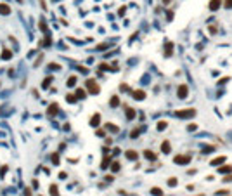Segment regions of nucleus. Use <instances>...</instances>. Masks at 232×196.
Returning a JSON list of instances; mask_svg holds the SVG:
<instances>
[{
    "mask_svg": "<svg viewBox=\"0 0 232 196\" xmlns=\"http://www.w3.org/2000/svg\"><path fill=\"white\" fill-rule=\"evenodd\" d=\"M85 85H87V90L90 92V94H99V85H97V82L94 80V78H90V80H87L85 82Z\"/></svg>",
    "mask_w": 232,
    "mask_h": 196,
    "instance_id": "obj_1",
    "label": "nucleus"
},
{
    "mask_svg": "<svg viewBox=\"0 0 232 196\" xmlns=\"http://www.w3.org/2000/svg\"><path fill=\"white\" fill-rule=\"evenodd\" d=\"M196 111L194 109H182V111H175V116L179 118H190V116H194Z\"/></svg>",
    "mask_w": 232,
    "mask_h": 196,
    "instance_id": "obj_2",
    "label": "nucleus"
},
{
    "mask_svg": "<svg viewBox=\"0 0 232 196\" xmlns=\"http://www.w3.org/2000/svg\"><path fill=\"white\" fill-rule=\"evenodd\" d=\"M189 161H190V156L189 154H185V156H175V163H179V165H185Z\"/></svg>",
    "mask_w": 232,
    "mask_h": 196,
    "instance_id": "obj_3",
    "label": "nucleus"
},
{
    "mask_svg": "<svg viewBox=\"0 0 232 196\" xmlns=\"http://www.w3.org/2000/svg\"><path fill=\"white\" fill-rule=\"evenodd\" d=\"M187 92H189V89H187V85H180L179 87V97H180V99H185V97H187Z\"/></svg>",
    "mask_w": 232,
    "mask_h": 196,
    "instance_id": "obj_4",
    "label": "nucleus"
},
{
    "mask_svg": "<svg viewBox=\"0 0 232 196\" xmlns=\"http://www.w3.org/2000/svg\"><path fill=\"white\" fill-rule=\"evenodd\" d=\"M99 123H101V115L95 113L92 118H90V125H92V127H99Z\"/></svg>",
    "mask_w": 232,
    "mask_h": 196,
    "instance_id": "obj_5",
    "label": "nucleus"
},
{
    "mask_svg": "<svg viewBox=\"0 0 232 196\" xmlns=\"http://www.w3.org/2000/svg\"><path fill=\"white\" fill-rule=\"evenodd\" d=\"M132 95H133V99L142 101L144 97H146V92H144V90H133V92H132Z\"/></svg>",
    "mask_w": 232,
    "mask_h": 196,
    "instance_id": "obj_6",
    "label": "nucleus"
},
{
    "mask_svg": "<svg viewBox=\"0 0 232 196\" xmlns=\"http://www.w3.org/2000/svg\"><path fill=\"white\" fill-rule=\"evenodd\" d=\"M57 109H59V104H55V103H52L49 108H47V113L50 115V116H54L55 113H57Z\"/></svg>",
    "mask_w": 232,
    "mask_h": 196,
    "instance_id": "obj_7",
    "label": "nucleus"
},
{
    "mask_svg": "<svg viewBox=\"0 0 232 196\" xmlns=\"http://www.w3.org/2000/svg\"><path fill=\"white\" fill-rule=\"evenodd\" d=\"M0 14L2 16H9L11 14V7L7 4H0Z\"/></svg>",
    "mask_w": 232,
    "mask_h": 196,
    "instance_id": "obj_8",
    "label": "nucleus"
},
{
    "mask_svg": "<svg viewBox=\"0 0 232 196\" xmlns=\"http://www.w3.org/2000/svg\"><path fill=\"white\" fill-rule=\"evenodd\" d=\"M171 52H173V44H171V42H166V45H165V54H166V57H170Z\"/></svg>",
    "mask_w": 232,
    "mask_h": 196,
    "instance_id": "obj_9",
    "label": "nucleus"
},
{
    "mask_svg": "<svg viewBox=\"0 0 232 196\" xmlns=\"http://www.w3.org/2000/svg\"><path fill=\"white\" fill-rule=\"evenodd\" d=\"M76 82H78L76 75H71V76L68 78V83H66V85H68V87H74V85H76Z\"/></svg>",
    "mask_w": 232,
    "mask_h": 196,
    "instance_id": "obj_10",
    "label": "nucleus"
},
{
    "mask_svg": "<svg viewBox=\"0 0 232 196\" xmlns=\"http://www.w3.org/2000/svg\"><path fill=\"white\" fill-rule=\"evenodd\" d=\"M11 57H12V52H11L9 49H4V50H2V59H5V61H9V59H11Z\"/></svg>",
    "mask_w": 232,
    "mask_h": 196,
    "instance_id": "obj_11",
    "label": "nucleus"
},
{
    "mask_svg": "<svg viewBox=\"0 0 232 196\" xmlns=\"http://www.w3.org/2000/svg\"><path fill=\"white\" fill-rule=\"evenodd\" d=\"M118 104H120V97H116V95H114V97H111V101H109V106H111V108H116Z\"/></svg>",
    "mask_w": 232,
    "mask_h": 196,
    "instance_id": "obj_12",
    "label": "nucleus"
},
{
    "mask_svg": "<svg viewBox=\"0 0 232 196\" xmlns=\"http://www.w3.org/2000/svg\"><path fill=\"white\" fill-rule=\"evenodd\" d=\"M127 158L128 160H137V153H135L133 149H128L127 151Z\"/></svg>",
    "mask_w": 232,
    "mask_h": 196,
    "instance_id": "obj_13",
    "label": "nucleus"
},
{
    "mask_svg": "<svg viewBox=\"0 0 232 196\" xmlns=\"http://www.w3.org/2000/svg\"><path fill=\"white\" fill-rule=\"evenodd\" d=\"M127 118H128V120H133V118H135V109L127 108Z\"/></svg>",
    "mask_w": 232,
    "mask_h": 196,
    "instance_id": "obj_14",
    "label": "nucleus"
},
{
    "mask_svg": "<svg viewBox=\"0 0 232 196\" xmlns=\"http://www.w3.org/2000/svg\"><path fill=\"white\" fill-rule=\"evenodd\" d=\"M144 156H146L147 160H156V154H154L152 151H149V149H147V151H144Z\"/></svg>",
    "mask_w": 232,
    "mask_h": 196,
    "instance_id": "obj_15",
    "label": "nucleus"
},
{
    "mask_svg": "<svg viewBox=\"0 0 232 196\" xmlns=\"http://www.w3.org/2000/svg\"><path fill=\"white\" fill-rule=\"evenodd\" d=\"M76 97H78V99H85V97H87L85 90L83 89H76Z\"/></svg>",
    "mask_w": 232,
    "mask_h": 196,
    "instance_id": "obj_16",
    "label": "nucleus"
},
{
    "mask_svg": "<svg viewBox=\"0 0 232 196\" xmlns=\"http://www.w3.org/2000/svg\"><path fill=\"white\" fill-rule=\"evenodd\" d=\"M161 151H163L165 154H166V153H170V142H168V141H165V142L161 144Z\"/></svg>",
    "mask_w": 232,
    "mask_h": 196,
    "instance_id": "obj_17",
    "label": "nucleus"
},
{
    "mask_svg": "<svg viewBox=\"0 0 232 196\" xmlns=\"http://www.w3.org/2000/svg\"><path fill=\"white\" fill-rule=\"evenodd\" d=\"M50 196H59V189H57V186H55V184H52V186H50Z\"/></svg>",
    "mask_w": 232,
    "mask_h": 196,
    "instance_id": "obj_18",
    "label": "nucleus"
},
{
    "mask_svg": "<svg viewBox=\"0 0 232 196\" xmlns=\"http://www.w3.org/2000/svg\"><path fill=\"white\" fill-rule=\"evenodd\" d=\"M76 99H78V97H76L74 94H68V95H66V101H68L69 104H73V103H74Z\"/></svg>",
    "mask_w": 232,
    "mask_h": 196,
    "instance_id": "obj_19",
    "label": "nucleus"
},
{
    "mask_svg": "<svg viewBox=\"0 0 232 196\" xmlns=\"http://www.w3.org/2000/svg\"><path fill=\"white\" fill-rule=\"evenodd\" d=\"M50 82H52V76H47V78H45V80L42 82V89H47V87L50 85Z\"/></svg>",
    "mask_w": 232,
    "mask_h": 196,
    "instance_id": "obj_20",
    "label": "nucleus"
},
{
    "mask_svg": "<svg viewBox=\"0 0 232 196\" xmlns=\"http://www.w3.org/2000/svg\"><path fill=\"white\" fill-rule=\"evenodd\" d=\"M120 168H121V165H120L118 161H113V163H111V170H113V172H118Z\"/></svg>",
    "mask_w": 232,
    "mask_h": 196,
    "instance_id": "obj_21",
    "label": "nucleus"
},
{
    "mask_svg": "<svg viewBox=\"0 0 232 196\" xmlns=\"http://www.w3.org/2000/svg\"><path fill=\"white\" fill-rule=\"evenodd\" d=\"M106 128H107L109 132H118V127L113 125V123H106Z\"/></svg>",
    "mask_w": 232,
    "mask_h": 196,
    "instance_id": "obj_22",
    "label": "nucleus"
},
{
    "mask_svg": "<svg viewBox=\"0 0 232 196\" xmlns=\"http://www.w3.org/2000/svg\"><path fill=\"white\" fill-rule=\"evenodd\" d=\"M218 7H220V2H218V0H213V2L210 4V9H211V11H215V9H218Z\"/></svg>",
    "mask_w": 232,
    "mask_h": 196,
    "instance_id": "obj_23",
    "label": "nucleus"
},
{
    "mask_svg": "<svg viewBox=\"0 0 232 196\" xmlns=\"http://www.w3.org/2000/svg\"><path fill=\"white\" fill-rule=\"evenodd\" d=\"M151 193H152L154 196H161V194H163V191H161L159 187H152V189H151Z\"/></svg>",
    "mask_w": 232,
    "mask_h": 196,
    "instance_id": "obj_24",
    "label": "nucleus"
},
{
    "mask_svg": "<svg viewBox=\"0 0 232 196\" xmlns=\"http://www.w3.org/2000/svg\"><path fill=\"white\" fill-rule=\"evenodd\" d=\"M52 163H54V165L59 163V154H57V153H54V154H52Z\"/></svg>",
    "mask_w": 232,
    "mask_h": 196,
    "instance_id": "obj_25",
    "label": "nucleus"
},
{
    "mask_svg": "<svg viewBox=\"0 0 232 196\" xmlns=\"http://www.w3.org/2000/svg\"><path fill=\"white\" fill-rule=\"evenodd\" d=\"M166 125H168L166 122H158V130H165V128H166Z\"/></svg>",
    "mask_w": 232,
    "mask_h": 196,
    "instance_id": "obj_26",
    "label": "nucleus"
},
{
    "mask_svg": "<svg viewBox=\"0 0 232 196\" xmlns=\"http://www.w3.org/2000/svg\"><path fill=\"white\" fill-rule=\"evenodd\" d=\"M109 163H111V160H109V158H104V160H102V163H101V167H102V168H107V165H109Z\"/></svg>",
    "mask_w": 232,
    "mask_h": 196,
    "instance_id": "obj_27",
    "label": "nucleus"
},
{
    "mask_svg": "<svg viewBox=\"0 0 232 196\" xmlns=\"http://www.w3.org/2000/svg\"><path fill=\"white\" fill-rule=\"evenodd\" d=\"M230 170H232V167H227V165H225V167H222L218 172H220V173H227V172H230Z\"/></svg>",
    "mask_w": 232,
    "mask_h": 196,
    "instance_id": "obj_28",
    "label": "nucleus"
},
{
    "mask_svg": "<svg viewBox=\"0 0 232 196\" xmlns=\"http://www.w3.org/2000/svg\"><path fill=\"white\" fill-rule=\"evenodd\" d=\"M49 68H50V69H54V71L61 69V66H59V64H55V63H50V64H49Z\"/></svg>",
    "mask_w": 232,
    "mask_h": 196,
    "instance_id": "obj_29",
    "label": "nucleus"
},
{
    "mask_svg": "<svg viewBox=\"0 0 232 196\" xmlns=\"http://www.w3.org/2000/svg\"><path fill=\"white\" fill-rule=\"evenodd\" d=\"M225 158H223V156H222V158H217V160H213V161H211V165H218V163H222Z\"/></svg>",
    "mask_w": 232,
    "mask_h": 196,
    "instance_id": "obj_30",
    "label": "nucleus"
},
{
    "mask_svg": "<svg viewBox=\"0 0 232 196\" xmlns=\"http://www.w3.org/2000/svg\"><path fill=\"white\" fill-rule=\"evenodd\" d=\"M168 186H177V179H175V177H171V179L168 181Z\"/></svg>",
    "mask_w": 232,
    "mask_h": 196,
    "instance_id": "obj_31",
    "label": "nucleus"
},
{
    "mask_svg": "<svg viewBox=\"0 0 232 196\" xmlns=\"http://www.w3.org/2000/svg\"><path fill=\"white\" fill-rule=\"evenodd\" d=\"M40 30H42V31H45V30H47V26H45V21H43V19L40 21Z\"/></svg>",
    "mask_w": 232,
    "mask_h": 196,
    "instance_id": "obj_32",
    "label": "nucleus"
},
{
    "mask_svg": "<svg viewBox=\"0 0 232 196\" xmlns=\"http://www.w3.org/2000/svg\"><path fill=\"white\" fill-rule=\"evenodd\" d=\"M99 68H101V69H102V71H107V69H109V66H107V64H101V66H99Z\"/></svg>",
    "mask_w": 232,
    "mask_h": 196,
    "instance_id": "obj_33",
    "label": "nucleus"
},
{
    "mask_svg": "<svg viewBox=\"0 0 232 196\" xmlns=\"http://www.w3.org/2000/svg\"><path fill=\"white\" fill-rule=\"evenodd\" d=\"M95 134H97L99 137H104V134H106V132H104V130H97V132H95Z\"/></svg>",
    "mask_w": 232,
    "mask_h": 196,
    "instance_id": "obj_34",
    "label": "nucleus"
},
{
    "mask_svg": "<svg viewBox=\"0 0 232 196\" xmlns=\"http://www.w3.org/2000/svg\"><path fill=\"white\" fill-rule=\"evenodd\" d=\"M5 172H7V167H2V170H0V175H4Z\"/></svg>",
    "mask_w": 232,
    "mask_h": 196,
    "instance_id": "obj_35",
    "label": "nucleus"
},
{
    "mask_svg": "<svg viewBox=\"0 0 232 196\" xmlns=\"http://www.w3.org/2000/svg\"><path fill=\"white\" fill-rule=\"evenodd\" d=\"M223 182H232V175H230V177H225V179H223Z\"/></svg>",
    "mask_w": 232,
    "mask_h": 196,
    "instance_id": "obj_36",
    "label": "nucleus"
},
{
    "mask_svg": "<svg viewBox=\"0 0 232 196\" xmlns=\"http://www.w3.org/2000/svg\"><path fill=\"white\" fill-rule=\"evenodd\" d=\"M78 69H80L82 73H87V68H83V66H78Z\"/></svg>",
    "mask_w": 232,
    "mask_h": 196,
    "instance_id": "obj_37",
    "label": "nucleus"
},
{
    "mask_svg": "<svg viewBox=\"0 0 232 196\" xmlns=\"http://www.w3.org/2000/svg\"><path fill=\"white\" fill-rule=\"evenodd\" d=\"M225 5H227V7H232V0H229V2H227Z\"/></svg>",
    "mask_w": 232,
    "mask_h": 196,
    "instance_id": "obj_38",
    "label": "nucleus"
},
{
    "mask_svg": "<svg viewBox=\"0 0 232 196\" xmlns=\"http://www.w3.org/2000/svg\"><path fill=\"white\" fill-rule=\"evenodd\" d=\"M170 2H171V0H163V4H166V5H168Z\"/></svg>",
    "mask_w": 232,
    "mask_h": 196,
    "instance_id": "obj_39",
    "label": "nucleus"
},
{
    "mask_svg": "<svg viewBox=\"0 0 232 196\" xmlns=\"http://www.w3.org/2000/svg\"><path fill=\"white\" fill-rule=\"evenodd\" d=\"M17 2H23V0H17Z\"/></svg>",
    "mask_w": 232,
    "mask_h": 196,
    "instance_id": "obj_40",
    "label": "nucleus"
},
{
    "mask_svg": "<svg viewBox=\"0 0 232 196\" xmlns=\"http://www.w3.org/2000/svg\"><path fill=\"white\" fill-rule=\"evenodd\" d=\"M54 2H57V0H54Z\"/></svg>",
    "mask_w": 232,
    "mask_h": 196,
    "instance_id": "obj_41",
    "label": "nucleus"
}]
</instances>
